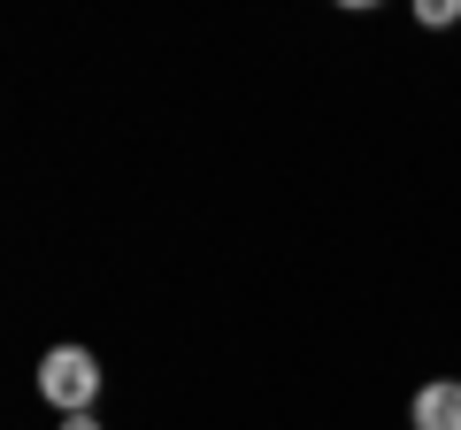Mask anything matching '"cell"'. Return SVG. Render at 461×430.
I'll return each instance as SVG.
<instances>
[{
	"mask_svg": "<svg viewBox=\"0 0 461 430\" xmlns=\"http://www.w3.org/2000/svg\"><path fill=\"white\" fill-rule=\"evenodd\" d=\"M100 384H108V369H100L85 346H54L47 362H39V399L62 408V415H93Z\"/></svg>",
	"mask_w": 461,
	"mask_h": 430,
	"instance_id": "1",
	"label": "cell"
},
{
	"mask_svg": "<svg viewBox=\"0 0 461 430\" xmlns=\"http://www.w3.org/2000/svg\"><path fill=\"white\" fill-rule=\"evenodd\" d=\"M408 415H415V430H461V377H438V384H423Z\"/></svg>",
	"mask_w": 461,
	"mask_h": 430,
	"instance_id": "2",
	"label": "cell"
},
{
	"mask_svg": "<svg viewBox=\"0 0 461 430\" xmlns=\"http://www.w3.org/2000/svg\"><path fill=\"white\" fill-rule=\"evenodd\" d=\"M415 23H430V31H446V23H461L454 0H415Z\"/></svg>",
	"mask_w": 461,
	"mask_h": 430,
	"instance_id": "3",
	"label": "cell"
},
{
	"mask_svg": "<svg viewBox=\"0 0 461 430\" xmlns=\"http://www.w3.org/2000/svg\"><path fill=\"white\" fill-rule=\"evenodd\" d=\"M62 430H100V423H93V415H62Z\"/></svg>",
	"mask_w": 461,
	"mask_h": 430,
	"instance_id": "4",
	"label": "cell"
}]
</instances>
